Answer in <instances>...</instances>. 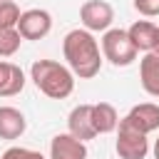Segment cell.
I'll return each instance as SVG.
<instances>
[{
  "label": "cell",
  "instance_id": "obj_16",
  "mask_svg": "<svg viewBox=\"0 0 159 159\" xmlns=\"http://www.w3.org/2000/svg\"><path fill=\"white\" fill-rule=\"evenodd\" d=\"M20 20V7L15 0H0V27H15Z\"/></svg>",
  "mask_w": 159,
  "mask_h": 159
},
{
  "label": "cell",
  "instance_id": "obj_3",
  "mask_svg": "<svg viewBox=\"0 0 159 159\" xmlns=\"http://www.w3.org/2000/svg\"><path fill=\"white\" fill-rule=\"evenodd\" d=\"M102 57L109 60L114 67H127L137 60V47L129 40L127 30H104L102 35Z\"/></svg>",
  "mask_w": 159,
  "mask_h": 159
},
{
  "label": "cell",
  "instance_id": "obj_9",
  "mask_svg": "<svg viewBox=\"0 0 159 159\" xmlns=\"http://www.w3.org/2000/svg\"><path fill=\"white\" fill-rule=\"evenodd\" d=\"M67 129L72 137H77L82 142L97 137V132L92 127V104H77L67 117Z\"/></svg>",
  "mask_w": 159,
  "mask_h": 159
},
{
  "label": "cell",
  "instance_id": "obj_4",
  "mask_svg": "<svg viewBox=\"0 0 159 159\" xmlns=\"http://www.w3.org/2000/svg\"><path fill=\"white\" fill-rule=\"evenodd\" d=\"M112 20H114V10H112V5L107 0H87L80 7V22L89 32H104V30H109Z\"/></svg>",
  "mask_w": 159,
  "mask_h": 159
},
{
  "label": "cell",
  "instance_id": "obj_10",
  "mask_svg": "<svg viewBox=\"0 0 159 159\" xmlns=\"http://www.w3.org/2000/svg\"><path fill=\"white\" fill-rule=\"evenodd\" d=\"M129 40L134 42L137 52H154L157 50V40H159V27L149 20H137L129 30H127Z\"/></svg>",
  "mask_w": 159,
  "mask_h": 159
},
{
  "label": "cell",
  "instance_id": "obj_17",
  "mask_svg": "<svg viewBox=\"0 0 159 159\" xmlns=\"http://www.w3.org/2000/svg\"><path fill=\"white\" fill-rule=\"evenodd\" d=\"M0 159H45V157L35 149H27V147H7Z\"/></svg>",
  "mask_w": 159,
  "mask_h": 159
},
{
  "label": "cell",
  "instance_id": "obj_5",
  "mask_svg": "<svg viewBox=\"0 0 159 159\" xmlns=\"http://www.w3.org/2000/svg\"><path fill=\"white\" fill-rule=\"evenodd\" d=\"M117 127H119V132H117L114 149H117L119 159H144L149 154L147 134H142V132H137V129H132L127 124H117Z\"/></svg>",
  "mask_w": 159,
  "mask_h": 159
},
{
  "label": "cell",
  "instance_id": "obj_14",
  "mask_svg": "<svg viewBox=\"0 0 159 159\" xmlns=\"http://www.w3.org/2000/svg\"><path fill=\"white\" fill-rule=\"evenodd\" d=\"M119 124V117H117V109L109 104V102H97L92 104V127L97 134H109L114 132Z\"/></svg>",
  "mask_w": 159,
  "mask_h": 159
},
{
  "label": "cell",
  "instance_id": "obj_18",
  "mask_svg": "<svg viewBox=\"0 0 159 159\" xmlns=\"http://www.w3.org/2000/svg\"><path fill=\"white\" fill-rule=\"evenodd\" d=\"M134 10L144 17H157L159 15V0H134Z\"/></svg>",
  "mask_w": 159,
  "mask_h": 159
},
{
  "label": "cell",
  "instance_id": "obj_11",
  "mask_svg": "<svg viewBox=\"0 0 159 159\" xmlns=\"http://www.w3.org/2000/svg\"><path fill=\"white\" fill-rule=\"evenodd\" d=\"M25 87V72L20 65L0 60V97H15Z\"/></svg>",
  "mask_w": 159,
  "mask_h": 159
},
{
  "label": "cell",
  "instance_id": "obj_19",
  "mask_svg": "<svg viewBox=\"0 0 159 159\" xmlns=\"http://www.w3.org/2000/svg\"><path fill=\"white\" fill-rule=\"evenodd\" d=\"M154 159H159V137H157V142H154Z\"/></svg>",
  "mask_w": 159,
  "mask_h": 159
},
{
  "label": "cell",
  "instance_id": "obj_12",
  "mask_svg": "<svg viewBox=\"0 0 159 159\" xmlns=\"http://www.w3.org/2000/svg\"><path fill=\"white\" fill-rule=\"evenodd\" d=\"M27 129V119L15 107H0V139H20Z\"/></svg>",
  "mask_w": 159,
  "mask_h": 159
},
{
  "label": "cell",
  "instance_id": "obj_1",
  "mask_svg": "<svg viewBox=\"0 0 159 159\" xmlns=\"http://www.w3.org/2000/svg\"><path fill=\"white\" fill-rule=\"evenodd\" d=\"M62 55L67 60V67L80 80H92L102 70V52L94 35L84 27L70 30L62 40Z\"/></svg>",
  "mask_w": 159,
  "mask_h": 159
},
{
  "label": "cell",
  "instance_id": "obj_2",
  "mask_svg": "<svg viewBox=\"0 0 159 159\" xmlns=\"http://www.w3.org/2000/svg\"><path fill=\"white\" fill-rule=\"evenodd\" d=\"M30 80L50 99H65L75 89V75H72V70L65 67V65H60V62H55V60H37V62H32Z\"/></svg>",
  "mask_w": 159,
  "mask_h": 159
},
{
  "label": "cell",
  "instance_id": "obj_8",
  "mask_svg": "<svg viewBox=\"0 0 159 159\" xmlns=\"http://www.w3.org/2000/svg\"><path fill=\"white\" fill-rule=\"evenodd\" d=\"M50 159H87V144L70 132L55 134L50 142Z\"/></svg>",
  "mask_w": 159,
  "mask_h": 159
},
{
  "label": "cell",
  "instance_id": "obj_6",
  "mask_svg": "<svg viewBox=\"0 0 159 159\" xmlns=\"http://www.w3.org/2000/svg\"><path fill=\"white\" fill-rule=\"evenodd\" d=\"M17 32L22 35V40H42L50 35L52 30V15L47 10H40V7H32V10H25L20 12V20H17Z\"/></svg>",
  "mask_w": 159,
  "mask_h": 159
},
{
  "label": "cell",
  "instance_id": "obj_13",
  "mask_svg": "<svg viewBox=\"0 0 159 159\" xmlns=\"http://www.w3.org/2000/svg\"><path fill=\"white\" fill-rule=\"evenodd\" d=\"M139 80L144 92L159 97V52H144L139 60Z\"/></svg>",
  "mask_w": 159,
  "mask_h": 159
},
{
  "label": "cell",
  "instance_id": "obj_7",
  "mask_svg": "<svg viewBox=\"0 0 159 159\" xmlns=\"http://www.w3.org/2000/svg\"><path fill=\"white\" fill-rule=\"evenodd\" d=\"M119 124H127L142 134H152L159 129V104L154 102H142V104H134L122 119Z\"/></svg>",
  "mask_w": 159,
  "mask_h": 159
},
{
  "label": "cell",
  "instance_id": "obj_20",
  "mask_svg": "<svg viewBox=\"0 0 159 159\" xmlns=\"http://www.w3.org/2000/svg\"><path fill=\"white\" fill-rule=\"evenodd\" d=\"M154 52H159V40H157V50H154Z\"/></svg>",
  "mask_w": 159,
  "mask_h": 159
},
{
  "label": "cell",
  "instance_id": "obj_15",
  "mask_svg": "<svg viewBox=\"0 0 159 159\" xmlns=\"http://www.w3.org/2000/svg\"><path fill=\"white\" fill-rule=\"evenodd\" d=\"M22 35L17 32V27H0V57H12L20 50Z\"/></svg>",
  "mask_w": 159,
  "mask_h": 159
}]
</instances>
